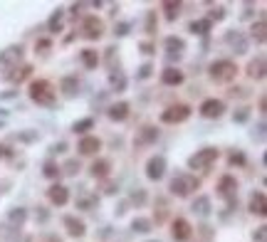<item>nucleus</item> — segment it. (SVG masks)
I'll use <instances>...</instances> for the list:
<instances>
[{"label":"nucleus","instance_id":"nucleus-22","mask_svg":"<svg viewBox=\"0 0 267 242\" xmlns=\"http://www.w3.org/2000/svg\"><path fill=\"white\" fill-rule=\"evenodd\" d=\"M65 28V10L62 8H57L55 13L50 15V20H47V32H52V35H59Z\"/></svg>","mask_w":267,"mask_h":242},{"label":"nucleus","instance_id":"nucleus-31","mask_svg":"<svg viewBox=\"0 0 267 242\" xmlns=\"http://www.w3.org/2000/svg\"><path fill=\"white\" fill-rule=\"evenodd\" d=\"M188 30L193 32V35H208L213 30V23L208 20V17H203V20H193L191 25H188Z\"/></svg>","mask_w":267,"mask_h":242},{"label":"nucleus","instance_id":"nucleus-14","mask_svg":"<svg viewBox=\"0 0 267 242\" xmlns=\"http://www.w3.org/2000/svg\"><path fill=\"white\" fill-rule=\"evenodd\" d=\"M89 175L97 178V181H107L112 175V161L109 158H94L92 166H89Z\"/></svg>","mask_w":267,"mask_h":242},{"label":"nucleus","instance_id":"nucleus-28","mask_svg":"<svg viewBox=\"0 0 267 242\" xmlns=\"http://www.w3.org/2000/svg\"><path fill=\"white\" fill-rule=\"evenodd\" d=\"M161 10L166 13V20H169V23H176L178 15H181V3H171V0H166V3H161Z\"/></svg>","mask_w":267,"mask_h":242},{"label":"nucleus","instance_id":"nucleus-36","mask_svg":"<svg viewBox=\"0 0 267 242\" xmlns=\"http://www.w3.org/2000/svg\"><path fill=\"white\" fill-rule=\"evenodd\" d=\"M8 220H10L13 225H17V228H20V225L28 220V210H25V208H13V210L8 213Z\"/></svg>","mask_w":267,"mask_h":242},{"label":"nucleus","instance_id":"nucleus-33","mask_svg":"<svg viewBox=\"0 0 267 242\" xmlns=\"http://www.w3.org/2000/svg\"><path fill=\"white\" fill-rule=\"evenodd\" d=\"M92 128H94V119H92V116L79 119V121H74V124H72V131H74V134H79V136H87V131H92Z\"/></svg>","mask_w":267,"mask_h":242},{"label":"nucleus","instance_id":"nucleus-7","mask_svg":"<svg viewBox=\"0 0 267 242\" xmlns=\"http://www.w3.org/2000/svg\"><path fill=\"white\" fill-rule=\"evenodd\" d=\"M238 178L235 175H230V173H225V175H220V181H218V185H215V193H218V198H223L225 203L233 198H238Z\"/></svg>","mask_w":267,"mask_h":242},{"label":"nucleus","instance_id":"nucleus-40","mask_svg":"<svg viewBox=\"0 0 267 242\" xmlns=\"http://www.w3.org/2000/svg\"><path fill=\"white\" fill-rule=\"evenodd\" d=\"M228 163H230V166H245V163H248V158H245L242 151H233V153L228 156Z\"/></svg>","mask_w":267,"mask_h":242},{"label":"nucleus","instance_id":"nucleus-4","mask_svg":"<svg viewBox=\"0 0 267 242\" xmlns=\"http://www.w3.org/2000/svg\"><path fill=\"white\" fill-rule=\"evenodd\" d=\"M218 158H220V151L215 146H206V148L196 151L193 156L188 158V168L191 171H206V168H211Z\"/></svg>","mask_w":267,"mask_h":242},{"label":"nucleus","instance_id":"nucleus-26","mask_svg":"<svg viewBox=\"0 0 267 242\" xmlns=\"http://www.w3.org/2000/svg\"><path fill=\"white\" fill-rule=\"evenodd\" d=\"M23 45H13V47H8L3 55H0V64H8V62H17V59H23Z\"/></svg>","mask_w":267,"mask_h":242},{"label":"nucleus","instance_id":"nucleus-53","mask_svg":"<svg viewBox=\"0 0 267 242\" xmlns=\"http://www.w3.org/2000/svg\"><path fill=\"white\" fill-rule=\"evenodd\" d=\"M15 97H17V92H15V89H10V92H3V94H0V99H15Z\"/></svg>","mask_w":267,"mask_h":242},{"label":"nucleus","instance_id":"nucleus-25","mask_svg":"<svg viewBox=\"0 0 267 242\" xmlns=\"http://www.w3.org/2000/svg\"><path fill=\"white\" fill-rule=\"evenodd\" d=\"M127 77H124V72L119 70H112L109 72V86H112V92H127Z\"/></svg>","mask_w":267,"mask_h":242},{"label":"nucleus","instance_id":"nucleus-6","mask_svg":"<svg viewBox=\"0 0 267 242\" xmlns=\"http://www.w3.org/2000/svg\"><path fill=\"white\" fill-rule=\"evenodd\" d=\"M104 20L101 17H97V15H87L85 20H82V37L85 40H89V42H94V40H99L101 35H104Z\"/></svg>","mask_w":267,"mask_h":242},{"label":"nucleus","instance_id":"nucleus-51","mask_svg":"<svg viewBox=\"0 0 267 242\" xmlns=\"http://www.w3.org/2000/svg\"><path fill=\"white\" fill-rule=\"evenodd\" d=\"M230 94H233V97H245V94H248V89H242V86H235V89H230Z\"/></svg>","mask_w":267,"mask_h":242},{"label":"nucleus","instance_id":"nucleus-2","mask_svg":"<svg viewBox=\"0 0 267 242\" xmlns=\"http://www.w3.org/2000/svg\"><path fill=\"white\" fill-rule=\"evenodd\" d=\"M238 64L233 59H215L208 67V74H211V79L215 84H230L238 77Z\"/></svg>","mask_w":267,"mask_h":242},{"label":"nucleus","instance_id":"nucleus-34","mask_svg":"<svg viewBox=\"0 0 267 242\" xmlns=\"http://www.w3.org/2000/svg\"><path fill=\"white\" fill-rule=\"evenodd\" d=\"M156 30H158V15H156V10H149L146 20H143V32L146 35H156Z\"/></svg>","mask_w":267,"mask_h":242},{"label":"nucleus","instance_id":"nucleus-11","mask_svg":"<svg viewBox=\"0 0 267 242\" xmlns=\"http://www.w3.org/2000/svg\"><path fill=\"white\" fill-rule=\"evenodd\" d=\"M171 235H173L176 242H188L193 237V225H191L186 217H176V220L171 223Z\"/></svg>","mask_w":267,"mask_h":242},{"label":"nucleus","instance_id":"nucleus-8","mask_svg":"<svg viewBox=\"0 0 267 242\" xmlns=\"http://www.w3.org/2000/svg\"><path fill=\"white\" fill-rule=\"evenodd\" d=\"M166 168H169L166 156L158 153V156H151L146 161V168H143V171H146V178H149V181H156V183H158V181L166 175Z\"/></svg>","mask_w":267,"mask_h":242},{"label":"nucleus","instance_id":"nucleus-13","mask_svg":"<svg viewBox=\"0 0 267 242\" xmlns=\"http://www.w3.org/2000/svg\"><path fill=\"white\" fill-rule=\"evenodd\" d=\"M77 151H79V156H97L99 151H101V139H99V136H92V134H87V136L79 139Z\"/></svg>","mask_w":267,"mask_h":242},{"label":"nucleus","instance_id":"nucleus-15","mask_svg":"<svg viewBox=\"0 0 267 242\" xmlns=\"http://www.w3.org/2000/svg\"><path fill=\"white\" fill-rule=\"evenodd\" d=\"M158 141V128L151 126V124H146V126H141L136 131V136H134V143L136 146H151V143Z\"/></svg>","mask_w":267,"mask_h":242},{"label":"nucleus","instance_id":"nucleus-18","mask_svg":"<svg viewBox=\"0 0 267 242\" xmlns=\"http://www.w3.org/2000/svg\"><path fill=\"white\" fill-rule=\"evenodd\" d=\"M186 82V74L178 67H166L161 72V84L163 86H181Z\"/></svg>","mask_w":267,"mask_h":242},{"label":"nucleus","instance_id":"nucleus-39","mask_svg":"<svg viewBox=\"0 0 267 242\" xmlns=\"http://www.w3.org/2000/svg\"><path fill=\"white\" fill-rule=\"evenodd\" d=\"M40 139V134L37 131H32V128H28V131H23V134H17V141L20 143H32Z\"/></svg>","mask_w":267,"mask_h":242},{"label":"nucleus","instance_id":"nucleus-42","mask_svg":"<svg viewBox=\"0 0 267 242\" xmlns=\"http://www.w3.org/2000/svg\"><path fill=\"white\" fill-rule=\"evenodd\" d=\"M208 20H211V23H220V20H225V8L223 5L213 8L211 13H208Z\"/></svg>","mask_w":267,"mask_h":242},{"label":"nucleus","instance_id":"nucleus-47","mask_svg":"<svg viewBox=\"0 0 267 242\" xmlns=\"http://www.w3.org/2000/svg\"><path fill=\"white\" fill-rule=\"evenodd\" d=\"M139 50L143 52V55H154V52H156V45L154 42H141Z\"/></svg>","mask_w":267,"mask_h":242},{"label":"nucleus","instance_id":"nucleus-41","mask_svg":"<svg viewBox=\"0 0 267 242\" xmlns=\"http://www.w3.org/2000/svg\"><path fill=\"white\" fill-rule=\"evenodd\" d=\"M248 119H250V109H248V106H242V109H238V112L233 114V121H235V124H248Z\"/></svg>","mask_w":267,"mask_h":242},{"label":"nucleus","instance_id":"nucleus-29","mask_svg":"<svg viewBox=\"0 0 267 242\" xmlns=\"http://www.w3.org/2000/svg\"><path fill=\"white\" fill-rule=\"evenodd\" d=\"M267 32V25H265V20H257V23H253V28H250V37H253L257 45H265V35Z\"/></svg>","mask_w":267,"mask_h":242},{"label":"nucleus","instance_id":"nucleus-57","mask_svg":"<svg viewBox=\"0 0 267 242\" xmlns=\"http://www.w3.org/2000/svg\"><path fill=\"white\" fill-rule=\"evenodd\" d=\"M151 242H158V240H151Z\"/></svg>","mask_w":267,"mask_h":242},{"label":"nucleus","instance_id":"nucleus-56","mask_svg":"<svg viewBox=\"0 0 267 242\" xmlns=\"http://www.w3.org/2000/svg\"><path fill=\"white\" fill-rule=\"evenodd\" d=\"M3 126H5V121H3V119H0V128H3Z\"/></svg>","mask_w":267,"mask_h":242},{"label":"nucleus","instance_id":"nucleus-1","mask_svg":"<svg viewBox=\"0 0 267 242\" xmlns=\"http://www.w3.org/2000/svg\"><path fill=\"white\" fill-rule=\"evenodd\" d=\"M28 94L37 106H45V109H52L57 104V89L50 79H32L28 86Z\"/></svg>","mask_w":267,"mask_h":242},{"label":"nucleus","instance_id":"nucleus-44","mask_svg":"<svg viewBox=\"0 0 267 242\" xmlns=\"http://www.w3.org/2000/svg\"><path fill=\"white\" fill-rule=\"evenodd\" d=\"M131 203H134V205H143V203H146V190H134V193H131Z\"/></svg>","mask_w":267,"mask_h":242},{"label":"nucleus","instance_id":"nucleus-55","mask_svg":"<svg viewBox=\"0 0 267 242\" xmlns=\"http://www.w3.org/2000/svg\"><path fill=\"white\" fill-rule=\"evenodd\" d=\"M5 156H10V148H8V146H3V143H0V158H5Z\"/></svg>","mask_w":267,"mask_h":242},{"label":"nucleus","instance_id":"nucleus-23","mask_svg":"<svg viewBox=\"0 0 267 242\" xmlns=\"http://www.w3.org/2000/svg\"><path fill=\"white\" fill-rule=\"evenodd\" d=\"M163 47H166V52H169V55L181 57L183 50H186V40H183V37H176V35H171V37L163 40Z\"/></svg>","mask_w":267,"mask_h":242},{"label":"nucleus","instance_id":"nucleus-50","mask_svg":"<svg viewBox=\"0 0 267 242\" xmlns=\"http://www.w3.org/2000/svg\"><path fill=\"white\" fill-rule=\"evenodd\" d=\"M50 151H52V153H65V151H67V143L59 141V143H55V146H52Z\"/></svg>","mask_w":267,"mask_h":242},{"label":"nucleus","instance_id":"nucleus-35","mask_svg":"<svg viewBox=\"0 0 267 242\" xmlns=\"http://www.w3.org/2000/svg\"><path fill=\"white\" fill-rule=\"evenodd\" d=\"M94 205H99V195H97V193H89V195L77 198V208H79V210H92Z\"/></svg>","mask_w":267,"mask_h":242},{"label":"nucleus","instance_id":"nucleus-12","mask_svg":"<svg viewBox=\"0 0 267 242\" xmlns=\"http://www.w3.org/2000/svg\"><path fill=\"white\" fill-rule=\"evenodd\" d=\"M47 200L57 205V208H62V205H67L70 203V188L62 183H52L47 188Z\"/></svg>","mask_w":267,"mask_h":242},{"label":"nucleus","instance_id":"nucleus-3","mask_svg":"<svg viewBox=\"0 0 267 242\" xmlns=\"http://www.w3.org/2000/svg\"><path fill=\"white\" fill-rule=\"evenodd\" d=\"M198 188H200V181H198L196 175H191V173H178V175L171 178V183H169L171 195H178V198L193 195Z\"/></svg>","mask_w":267,"mask_h":242},{"label":"nucleus","instance_id":"nucleus-9","mask_svg":"<svg viewBox=\"0 0 267 242\" xmlns=\"http://www.w3.org/2000/svg\"><path fill=\"white\" fill-rule=\"evenodd\" d=\"M198 112L203 119H220L225 114V101L223 99H203Z\"/></svg>","mask_w":267,"mask_h":242},{"label":"nucleus","instance_id":"nucleus-38","mask_svg":"<svg viewBox=\"0 0 267 242\" xmlns=\"http://www.w3.org/2000/svg\"><path fill=\"white\" fill-rule=\"evenodd\" d=\"M79 168H82V166H79V161H74V158H70L65 166H59V171L65 173V175H77Z\"/></svg>","mask_w":267,"mask_h":242},{"label":"nucleus","instance_id":"nucleus-30","mask_svg":"<svg viewBox=\"0 0 267 242\" xmlns=\"http://www.w3.org/2000/svg\"><path fill=\"white\" fill-rule=\"evenodd\" d=\"M193 213L198 215H211V198L208 195H196V200H193Z\"/></svg>","mask_w":267,"mask_h":242},{"label":"nucleus","instance_id":"nucleus-52","mask_svg":"<svg viewBox=\"0 0 267 242\" xmlns=\"http://www.w3.org/2000/svg\"><path fill=\"white\" fill-rule=\"evenodd\" d=\"M37 242H62V240H59L57 235H43V237H40Z\"/></svg>","mask_w":267,"mask_h":242},{"label":"nucleus","instance_id":"nucleus-20","mask_svg":"<svg viewBox=\"0 0 267 242\" xmlns=\"http://www.w3.org/2000/svg\"><path fill=\"white\" fill-rule=\"evenodd\" d=\"M129 112H131V106H129L127 101H116V104H112L109 109H107V116L112 119V121H127L129 119Z\"/></svg>","mask_w":267,"mask_h":242},{"label":"nucleus","instance_id":"nucleus-17","mask_svg":"<svg viewBox=\"0 0 267 242\" xmlns=\"http://www.w3.org/2000/svg\"><path fill=\"white\" fill-rule=\"evenodd\" d=\"M265 72H267L265 57H262V55H257L255 59H250V64H248L245 74H248L250 79H255V82H260V79H265Z\"/></svg>","mask_w":267,"mask_h":242},{"label":"nucleus","instance_id":"nucleus-16","mask_svg":"<svg viewBox=\"0 0 267 242\" xmlns=\"http://www.w3.org/2000/svg\"><path fill=\"white\" fill-rule=\"evenodd\" d=\"M248 210L257 217H265L267 215V198L262 190H255L253 195H250V203H248Z\"/></svg>","mask_w":267,"mask_h":242},{"label":"nucleus","instance_id":"nucleus-45","mask_svg":"<svg viewBox=\"0 0 267 242\" xmlns=\"http://www.w3.org/2000/svg\"><path fill=\"white\" fill-rule=\"evenodd\" d=\"M104 193H107V195L119 193V183H114V181H109V178H107V181H104Z\"/></svg>","mask_w":267,"mask_h":242},{"label":"nucleus","instance_id":"nucleus-46","mask_svg":"<svg viewBox=\"0 0 267 242\" xmlns=\"http://www.w3.org/2000/svg\"><path fill=\"white\" fill-rule=\"evenodd\" d=\"M50 47H52V40H37V42H35V50H37V52H47Z\"/></svg>","mask_w":267,"mask_h":242},{"label":"nucleus","instance_id":"nucleus-19","mask_svg":"<svg viewBox=\"0 0 267 242\" xmlns=\"http://www.w3.org/2000/svg\"><path fill=\"white\" fill-rule=\"evenodd\" d=\"M59 92L72 99V97H77L79 94V79H77V74H65L62 79H59Z\"/></svg>","mask_w":267,"mask_h":242},{"label":"nucleus","instance_id":"nucleus-48","mask_svg":"<svg viewBox=\"0 0 267 242\" xmlns=\"http://www.w3.org/2000/svg\"><path fill=\"white\" fill-rule=\"evenodd\" d=\"M129 28H131L129 23H119V25H116V32H114V35H119V37H124V35H127V32H129Z\"/></svg>","mask_w":267,"mask_h":242},{"label":"nucleus","instance_id":"nucleus-49","mask_svg":"<svg viewBox=\"0 0 267 242\" xmlns=\"http://www.w3.org/2000/svg\"><path fill=\"white\" fill-rule=\"evenodd\" d=\"M265 225H262V228H257V232H255V235H253V240H257V242H265V235H267V232H265Z\"/></svg>","mask_w":267,"mask_h":242},{"label":"nucleus","instance_id":"nucleus-54","mask_svg":"<svg viewBox=\"0 0 267 242\" xmlns=\"http://www.w3.org/2000/svg\"><path fill=\"white\" fill-rule=\"evenodd\" d=\"M257 106H260V114H265V109H267V99H265V94L260 97V101H257Z\"/></svg>","mask_w":267,"mask_h":242},{"label":"nucleus","instance_id":"nucleus-32","mask_svg":"<svg viewBox=\"0 0 267 242\" xmlns=\"http://www.w3.org/2000/svg\"><path fill=\"white\" fill-rule=\"evenodd\" d=\"M43 175L47 178V181H57L59 175H62V171H59V166H57V161H45V166H43Z\"/></svg>","mask_w":267,"mask_h":242},{"label":"nucleus","instance_id":"nucleus-10","mask_svg":"<svg viewBox=\"0 0 267 242\" xmlns=\"http://www.w3.org/2000/svg\"><path fill=\"white\" fill-rule=\"evenodd\" d=\"M62 225L67 230V235L74 237V240H79V237L87 235V223L82 217H77V215H65V217H62Z\"/></svg>","mask_w":267,"mask_h":242},{"label":"nucleus","instance_id":"nucleus-27","mask_svg":"<svg viewBox=\"0 0 267 242\" xmlns=\"http://www.w3.org/2000/svg\"><path fill=\"white\" fill-rule=\"evenodd\" d=\"M131 230L139 232V235H149L154 230V220H149V217H134L131 220Z\"/></svg>","mask_w":267,"mask_h":242},{"label":"nucleus","instance_id":"nucleus-37","mask_svg":"<svg viewBox=\"0 0 267 242\" xmlns=\"http://www.w3.org/2000/svg\"><path fill=\"white\" fill-rule=\"evenodd\" d=\"M30 72H32V67L30 64H25V67H20V70H15V74H10V77H5V79H10V82H23V79H28L30 77Z\"/></svg>","mask_w":267,"mask_h":242},{"label":"nucleus","instance_id":"nucleus-24","mask_svg":"<svg viewBox=\"0 0 267 242\" xmlns=\"http://www.w3.org/2000/svg\"><path fill=\"white\" fill-rule=\"evenodd\" d=\"M79 59H82V64H85L87 70H97V64L101 62V59H99V52L92 50V47L82 50V52H79Z\"/></svg>","mask_w":267,"mask_h":242},{"label":"nucleus","instance_id":"nucleus-5","mask_svg":"<svg viewBox=\"0 0 267 242\" xmlns=\"http://www.w3.org/2000/svg\"><path fill=\"white\" fill-rule=\"evenodd\" d=\"M188 116H191V106L188 104H171V106H166L161 112V124H169V126L183 124Z\"/></svg>","mask_w":267,"mask_h":242},{"label":"nucleus","instance_id":"nucleus-21","mask_svg":"<svg viewBox=\"0 0 267 242\" xmlns=\"http://www.w3.org/2000/svg\"><path fill=\"white\" fill-rule=\"evenodd\" d=\"M225 42H230L233 47H235V55H245V52H248V40L242 37V32H240V30H228Z\"/></svg>","mask_w":267,"mask_h":242},{"label":"nucleus","instance_id":"nucleus-43","mask_svg":"<svg viewBox=\"0 0 267 242\" xmlns=\"http://www.w3.org/2000/svg\"><path fill=\"white\" fill-rule=\"evenodd\" d=\"M151 74H154V64H151V62H146V64H141V67H139V72H136V77H139V79H149Z\"/></svg>","mask_w":267,"mask_h":242}]
</instances>
